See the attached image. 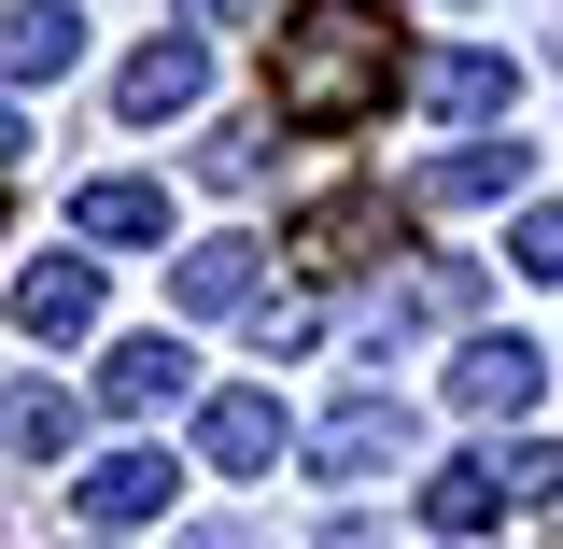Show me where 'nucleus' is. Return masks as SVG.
Instances as JSON below:
<instances>
[{
  "label": "nucleus",
  "mask_w": 563,
  "mask_h": 549,
  "mask_svg": "<svg viewBox=\"0 0 563 549\" xmlns=\"http://www.w3.org/2000/svg\"><path fill=\"white\" fill-rule=\"evenodd\" d=\"M254 169H268V141H254V128H211V141H198V184H254Z\"/></svg>",
  "instance_id": "a211bd4d"
},
{
  "label": "nucleus",
  "mask_w": 563,
  "mask_h": 549,
  "mask_svg": "<svg viewBox=\"0 0 563 549\" xmlns=\"http://www.w3.org/2000/svg\"><path fill=\"white\" fill-rule=\"evenodd\" d=\"M70 451V395L57 381H14V465H57Z\"/></svg>",
  "instance_id": "dca6fc26"
},
{
  "label": "nucleus",
  "mask_w": 563,
  "mask_h": 549,
  "mask_svg": "<svg viewBox=\"0 0 563 549\" xmlns=\"http://www.w3.org/2000/svg\"><path fill=\"white\" fill-rule=\"evenodd\" d=\"M99 325V254H43V268H14V339H85Z\"/></svg>",
  "instance_id": "0eeeda50"
},
{
  "label": "nucleus",
  "mask_w": 563,
  "mask_h": 549,
  "mask_svg": "<svg viewBox=\"0 0 563 549\" xmlns=\"http://www.w3.org/2000/svg\"><path fill=\"white\" fill-rule=\"evenodd\" d=\"M451 310H479V282H465V268H395L366 310H352V352H409L422 325H451Z\"/></svg>",
  "instance_id": "7ed1b4c3"
},
{
  "label": "nucleus",
  "mask_w": 563,
  "mask_h": 549,
  "mask_svg": "<svg viewBox=\"0 0 563 549\" xmlns=\"http://www.w3.org/2000/svg\"><path fill=\"white\" fill-rule=\"evenodd\" d=\"M0 57H14V85H57V70L85 57V14H70V0H14V29H0Z\"/></svg>",
  "instance_id": "4468645a"
},
{
  "label": "nucleus",
  "mask_w": 563,
  "mask_h": 549,
  "mask_svg": "<svg viewBox=\"0 0 563 549\" xmlns=\"http://www.w3.org/2000/svg\"><path fill=\"white\" fill-rule=\"evenodd\" d=\"M409 198H422V211H479V198H521V141H507V128H493V141H451V155L422 169Z\"/></svg>",
  "instance_id": "ddd939ff"
},
{
  "label": "nucleus",
  "mask_w": 563,
  "mask_h": 549,
  "mask_svg": "<svg viewBox=\"0 0 563 549\" xmlns=\"http://www.w3.org/2000/svg\"><path fill=\"white\" fill-rule=\"evenodd\" d=\"M211 99V29H169V43H141L128 70H113V113L128 128H169V113H198Z\"/></svg>",
  "instance_id": "f03ea898"
},
{
  "label": "nucleus",
  "mask_w": 563,
  "mask_h": 549,
  "mask_svg": "<svg viewBox=\"0 0 563 549\" xmlns=\"http://www.w3.org/2000/svg\"><path fill=\"white\" fill-rule=\"evenodd\" d=\"M184 395H198V352L184 339H128L113 366H99V409L113 422H155V409H184Z\"/></svg>",
  "instance_id": "1a4fd4ad"
},
{
  "label": "nucleus",
  "mask_w": 563,
  "mask_h": 549,
  "mask_svg": "<svg viewBox=\"0 0 563 549\" xmlns=\"http://www.w3.org/2000/svg\"><path fill=\"white\" fill-rule=\"evenodd\" d=\"M451 409H465V422H521V409H536V352H521V339H465V352H451Z\"/></svg>",
  "instance_id": "f8f14e48"
},
{
  "label": "nucleus",
  "mask_w": 563,
  "mask_h": 549,
  "mask_svg": "<svg viewBox=\"0 0 563 549\" xmlns=\"http://www.w3.org/2000/svg\"><path fill=\"white\" fill-rule=\"evenodd\" d=\"M70 226H85V254H155V240H169V184L113 169V184H85V198H70Z\"/></svg>",
  "instance_id": "9d476101"
},
{
  "label": "nucleus",
  "mask_w": 563,
  "mask_h": 549,
  "mask_svg": "<svg viewBox=\"0 0 563 549\" xmlns=\"http://www.w3.org/2000/svg\"><path fill=\"white\" fill-rule=\"evenodd\" d=\"M169 296H184V310H254V240H198V254L169 268Z\"/></svg>",
  "instance_id": "2eb2a0df"
},
{
  "label": "nucleus",
  "mask_w": 563,
  "mask_h": 549,
  "mask_svg": "<svg viewBox=\"0 0 563 549\" xmlns=\"http://www.w3.org/2000/svg\"><path fill=\"white\" fill-rule=\"evenodd\" d=\"M507 268H521V282H563V198H536L521 226H507Z\"/></svg>",
  "instance_id": "f3484780"
},
{
  "label": "nucleus",
  "mask_w": 563,
  "mask_h": 549,
  "mask_svg": "<svg viewBox=\"0 0 563 549\" xmlns=\"http://www.w3.org/2000/svg\"><path fill=\"white\" fill-rule=\"evenodd\" d=\"M169 14H184V29H254L268 0H169Z\"/></svg>",
  "instance_id": "aec40b11"
},
{
  "label": "nucleus",
  "mask_w": 563,
  "mask_h": 549,
  "mask_svg": "<svg viewBox=\"0 0 563 549\" xmlns=\"http://www.w3.org/2000/svg\"><path fill=\"white\" fill-rule=\"evenodd\" d=\"M507 480H521V507H550V493H563V451H550V437H507Z\"/></svg>",
  "instance_id": "6ab92c4d"
},
{
  "label": "nucleus",
  "mask_w": 563,
  "mask_h": 549,
  "mask_svg": "<svg viewBox=\"0 0 563 549\" xmlns=\"http://www.w3.org/2000/svg\"><path fill=\"white\" fill-rule=\"evenodd\" d=\"M380 85H395V29H380V14H352V0L282 14L268 113H296V128H352V113H380Z\"/></svg>",
  "instance_id": "f257e3e1"
},
{
  "label": "nucleus",
  "mask_w": 563,
  "mask_h": 549,
  "mask_svg": "<svg viewBox=\"0 0 563 549\" xmlns=\"http://www.w3.org/2000/svg\"><path fill=\"white\" fill-rule=\"evenodd\" d=\"M85 549H99V536H85Z\"/></svg>",
  "instance_id": "4be33fe9"
},
{
  "label": "nucleus",
  "mask_w": 563,
  "mask_h": 549,
  "mask_svg": "<svg viewBox=\"0 0 563 549\" xmlns=\"http://www.w3.org/2000/svg\"><path fill=\"white\" fill-rule=\"evenodd\" d=\"M507 507H521L507 451H465V465H437V480H422V521H437V536H493Z\"/></svg>",
  "instance_id": "9b49d317"
},
{
  "label": "nucleus",
  "mask_w": 563,
  "mask_h": 549,
  "mask_svg": "<svg viewBox=\"0 0 563 549\" xmlns=\"http://www.w3.org/2000/svg\"><path fill=\"white\" fill-rule=\"evenodd\" d=\"M507 85H521V70L479 57V43H451V57H422V70H409V99L437 113V128H507Z\"/></svg>",
  "instance_id": "423d86ee"
},
{
  "label": "nucleus",
  "mask_w": 563,
  "mask_h": 549,
  "mask_svg": "<svg viewBox=\"0 0 563 549\" xmlns=\"http://www.w3.org/2000/svg\"><path fill=\"white\" fill-rule=\"evenodd\" d=\"M282 451H296V422H282L268 381H240V395H211V409H198V465H225V480H268Z\"/></svg>",
  "instance_id": "20e7f679"
},
{
  "label": "nucleus",
  "mask_w": 563,
  "mask_h": 549,
  "mask_svg": "<svg viewBox=\"0 0 563 549\" xmlns=\"http://www.w3.org/2000/svg\"><path fill=\"white\" fill-rule=\"evenodd\" d=\"M310 451H324V480H380V465H409V409L395 395H339Z\"/></svg>",
  "instance_id": "6e6552de"
},
{
  "label": "nucleus",
  "mask_w": 563,
  "mask_h": 549,
  "mask_svg": "<svg viewBox=\"0 0 563 549\" xmlns=\"http://www.w3.org/2000/svg\"><path fill=\"white\" fill-rule=\"evenodd\" d=\"M198 549H254V536H240V521H225V536H198Z\"/></svg>",
  "instance_id": "412c9836"
},
{
  "label": "nucleus",
  "mask_w": 563,
  "mask_h": 549,
  "mask_svg": "<svg viewBox=\"0 0 563 549\" xmlns=\"http://www.w3.org/2000/svg\"><path fill=\"white\" fill-rule=\"evenodd\" d=\"M169 493H184L169 451H113V465H85V480H70V507H85L99 536H141V521H169Z\"/></svg>",
  "instance_id": "39448f33"
}]
</instances>
